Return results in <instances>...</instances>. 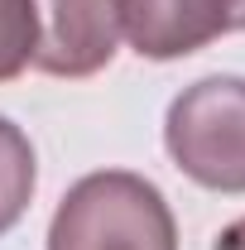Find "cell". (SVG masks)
I'll use <instances>...</instances> for the list:
<instances>
[{
  "label": "cell",
  "mask_w": 245,
  "mask_h": 250,
  "mask_svg": "<svg viewBox=\"0 0 245 250\" xmlns=\"http://www.w3.org/2000/svg\"><path fill=\"white\" fill-rule=\"evenodd\" d=\"M48 250H178V221L144 173L101 168L62 192Z\"/></svg>",
  "instance_id": "cell-1"
},
{
  "label": "cell",
  "mask_w": 245,
  "mask_h": 250,
  "mask_svg": "<svg viewBox=\"0 0 245 250\" xmlns=\"http://www.w3.org/2000/svg\"><path fill=\"white\" fill-rule=\"evenodd\" d=\"M163 149L192 183L245 192V77L216 72L183 87L163 116Z\"/></svg>",
  "instance_id": "cell-2"
},
{
  "label": "cell",
  "mask_w": 245,
  "mask_h": 250,
  "mask_svg": "<svg viewBox=\"0 0 245 250\" xmlns=\"http://www.w3.org/2000/svg\"><path fill=\"white\" fill-rule=\"evenodd\" d=\"M245 29V0H121V39L154 62L187 58Z\"/></svg>",
  "instance_id": "cell-3"
},
{
  "label": "cell",
  "mask_w": 245,
  "mask_h": 250,
  "mask_svg": "<svg viewBox=\"0 0 245 250\" xmlns=\"http://www.w3.org/2000/svg\"><path fill=\"white\" fill-rule=\"evenodd\" d=\"M34 67L48 77H96L121 48V0H34Z\"/></svg>",
  "instance_id": "cell-4"
},
{
  "label": "cell",
  "mask_w": 245,
  "mask_h": 250,
  "mask_svg": "<svg viewBox=\"0 0 245 250\" xmlns=\"http://www.w3.org/2000/svg\"><path fill=\"white\" fill-rule=\"evenodd\" d=\"M34 183H39V159H34L29 135L10 116H0V236L15 231L29 212Z\"/></svg>",
  "instance_id": "cell-5"
},
{
  "label": "cell",
  "mask_w": 245,
  "mask_h": 250,
  "mask_svg": "<svg viewBox=\"0 0 245 250\" xmlns=\"http://www.w3.org/2000/svg\"><path fill=\"white\" fill-rule=\"evenodd\" d=\"M39 15L34 0H0V82H15L34 62Z\"/></svg>",
  "instance_id": "cell-6"
},
{
  "label": "cell",
  "mask_w": 245,
  "mask_h": 250,
  "mask_svg": "<svg viewBox=\"0 0 245 250\" xmlns=\"http://www.w3.org/2000/svg\"><path fill=\"white\" fill-rule=\"evenodd\" d=\"M212 250H245V217L241 221H231L221 236H216V246Z\"/></svg>",
  "instance_id": "cell-7"
}]
</instances>
